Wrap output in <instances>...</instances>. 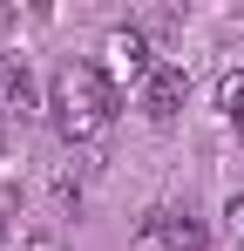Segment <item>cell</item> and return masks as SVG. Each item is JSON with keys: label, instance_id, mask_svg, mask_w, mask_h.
Listing matches in <instances>:
<instances>
[{"label": "cell", "instance_id": "ba28073f", "mask_svg": "<svg viewBox=\"0 0 244 251\" xmlns=\"http://www.w3.org/2000/svg\"><path fill=\"white\" fill-rule=\"evenodd\" d=\"M27 251H61V245H54V238H34V245H27Z\"/></svg>", "mask_w": 244, "mask_h": 251}, {"label": "cell", "instance_id": "277c9868", "mask_svg": "<svg viewBox=\"0 0 244 251\" xmlns=\"http://www.w3.org/2000/svg\"><path fill=\"white\" fill-rule=\"evenodd\" d=\"M0 109H14V116H34V109H41L34 75L21 68V54H7V61H0Z\"/></svg>", "mask_w": 244, "mask_h": 251}, {"label": "cell", "instance_id": "6da1fadb", "mask_svg": "<svg viewBox=\"0 0 244 251\" xmlns=\"http://www.w3.org/2000/svg\"><path fill=\"white\" fill-rule=\"evenodd\" d=\"M116 102H122L116 82H102V68H81V61H68L54 75V88H48V109H54V123H61L68 143H95L116 123Z\"/></svg>", "mask_w": 244, "mask_h": 251}, {"label": "cell", "instance_id": "52a82bcc", "mask_svg": "<svg viewBox=\"0 0 244 251\" xmlns=\"http://www.w3.org/2000/svg\"><path fill=\"white\" fill-rule=\"evenodd\" d=\"M224 224H231V238H244V190L231 197V204H224Z\"/></svg>", "mask_w": 244, "mask_h": 251}, {"label": "cell", "instance_id": "5b68a950", "mask_svg": "<svg viewBox=\"0 0 244 251\" xmlns=\"http://www.w3.org/2000/svg\"><path fill=\"white\" fill-rule=\"evenodd\" d=\"M217 102H224V116H231V123H244V68H238V75H224Z\"/></svg>", "mask_w": 244, "mask_h": 251}, {"label": "cell", "instance_id": "7a4b0ae2", "mask_svg": "<svg viewBox=\"0 0 244 251\" xmlns=\"http://www.w3.org/2000/svg\"><path fill=\"white\" fill-rule=\"evenodd\" d=\"M183 88H190V75H183L176 61H156V75L143 82V109H149L156 123H170V116L183 109Z\"/></svg>", "mask_w": 244, "mask_h": 251}, {"label": "cell", "instance_id": "8992f818", "mask_svg": "<svg viewBox=\"0 0 244 251\" xmlns=\"http://www.w3.org/2000/svg\"><path fill=\"white\" fill-rule=\"evenodd\" d=\"M170 251H203V231L190 217H170Z\"/></svg>", "mask_w": 244, "mask_h": 251}, {"label": "cell", "instance_id": "9c48e42d", "mask_svg": "<svg viewBox=\"0 0 244 251\" xmlns=\"http://www.w3.org/2000/svg\"><path fill=\"white\" fill-rule=\"evenodd\" d=\"M0 245H7V217H0Z\"/></svg>", "mask_w": 244, "mask_h": 251}, {"label": "cell", "instance_id": "3957f363", "mask_svg": "<svg viewBox=\"0 0 244 251\" xmlns=\"http://www.w3.org/2000/svg\"><path fill=\"white\" fill-rule=\"evenodd\" d=\"M109 61H116L129 82H149V75H156V61H149V41H143L136 27H116V34H109Z\"/></svg>", "mask_w": 244, "mask_h": 251}]
</instances>
